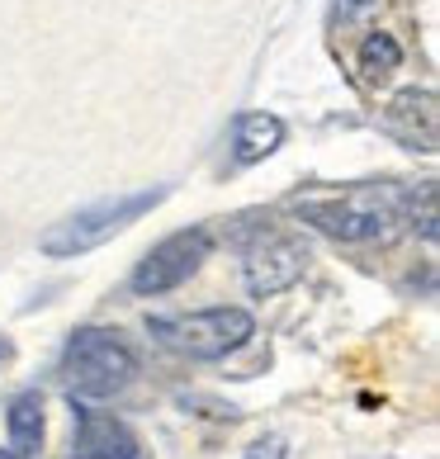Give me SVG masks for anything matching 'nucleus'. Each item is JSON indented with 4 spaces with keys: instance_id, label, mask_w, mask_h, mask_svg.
Instances as JSON below:
<instances>
[{
    "instance_id": "f257e3e1",
    "label": "nucleus",
    "mask_w": 440,
    "mask_h": 459,
    "mask_svg": "<svg viewBox=\"0 0 440 459\" xmlns=\"http://www.w3.org/2000/svg\"><path fill=\"white\" fill-rule=\"evenodd\" d=\"M408 199L412 190L402 185H346V190L298 195L294 209L336 242H388L408 223Z\"/></svg>"
},
{
    "instance_id": "f03ea898",
    "label": "nucleus",
    "mask_w": 440,
    "mask_h": 459,
    "mask_svg": "<svg viewBox=\"0 0 440 459\" xmlns=\"http://www.w3.org/2000/svg\"><path fill=\"white\" fill-rule=\"evenodd\" d=\"M62 384L72 403H95V398H114L138 379V355L118 332L105 327H86L76 332L62 351Z\"/></svg>"
},
{
    "instance_id": "7ed1b4c3",
    "label": "nucleus",
    "mask_w": 440,
    "mask_h": 459,
    "mask_svg": "<svg viewBox=\"0 0 440 459\" xmlns=\"http://www.w3.org/2000/svg\"><path fill=\"white\" fill-rule=\"evenodd\" d=\"M161 199H166L161 185H157V190H138V195L99 199V204H91V209H81V213H72V218H62V223L47 228V232L39 237V251H43V256H53V261L86 256V251H95L99 242L118 237L128 223H138L142 213H151Z\"/></svg>"
},
{
    "instance_id": "20e7f679",
    "label": "nucleus",
    "mask_w": 440,
    "mask_h": 459,
    "mask_svg": "<svg viewBox=\"0 0 440 459\" xmlns=\"http://www.w3.org/2000/svg\"><path fill=\"white\" fill-rule=\"evenodd\" d=\"M256 332L246 308H199V313H180V317H157L151 336L190 360H223V355L242 351Z\"/></svg>"
},
{
    "instance_id": "39448f33",
    "label": "nucleus",
    "mask_w": 440,
    "mask_h": 459,
    "mask_svg": "<svg viewBox=\"0 0 440 459\" xmlns=\"http://www.w3.org/2000/svg\"><path fill=\"white\" fill-rule=\"evenodd\" d=\"M209 247H213V232H209V228H185V232H171L166 242H157V247H151L147 256L138 261V270H133L128 289H133L138 299L171 294V289H180V284L199 270V265H204Z\"/></svg>"
},
{
    "instance_id": "423d86ee",
    "label": "nucleus",
    "mask_w": 440,
    "mask_h": 459,
    "mask_svg": "<svg viewBox=\"0 0 440 459\" xmlns=\"http://www.w3.org/2000/svg\"><path fill=\"white\" fill-rule=\"evenodd\" d=\"M303 265H308V251H303L298 237L289 232H261L256 242L246 247V289L251 294H280V289H289Z\"/></svg>"
},
{
    "instance_id": "0eeeda50",
    "label": "nucleus",
    "mask_w": 440,
    "mask_h": 459,
    "mask_svg": "<svg viewBox=\"0 0 440 459\" xmlns=\"http://www.w3.org/2000/svg\"><path fill=\"white\" fill-rule=\"evenodd\" d=\"M76 459H142V440L124 417L109 412H86L76 407V440H72Z\"/></svg>"
},
{
    "instance_id": "6e6552de",
    "label": "nucleus",
    "mask_w": 440,
    "mask_h": 459,
    "mask_svg": "<svg viewBox=\"0 0 440 459\" xmlns=\"http://www.w3.org/2000/svg\"><path fill=\"white\" fill-rule=\"evenodd\" d=\"M280 143H284V124H280L275 114H242V118H237L232 147H237V161H242V166L270 157Z\"/></svg>"
},
{
    "instance_id": "1a4fd4ad",
    "label": "nucleus",
    "mask_w": 440,
    "mask_h": 459,
    "mask_svg": "<svg viewBox=\"0 0 440 459\" xmlns=\"http://www.w3.org/2000/svg\"><path fill=\"white\" fill-rule=\"evenodd\" d=\"M10 446L24 459L39 455V446H43V394H20L10 403Z\"/></svg>"
},
{
    "instance_id": "9d476101",
    "label": "nucleus",
    "mask_w": 440,
    "mask_h": 459,
    "mask_svg": "<svg viewBox=\"0 0 440 459\" xmlns=\"http://www.w3.org/2000/svg\"><path fill=\"white\" fill-rule=\"evenodd\" d=\"M398 62H402V48H398L393 33H369L360 43V72L369 81H384L388 72H398Z\"/></svg>"
},
{
    "instance_id": "9b49d317",
    "label": "nucleus",
    "mask_w": 440,
    "mask_h": 459,
    "mask_svg": "<svg viewBox=\"0 0 440 459\" xmlns=\"http://www.w3.org/2000/svg\"><path fill=\"white\" fill-rule=\"evenodd\" d=\"M246 459H284V446L280 440H256V446L246 450Z\"/></svg>"
},
{
    "instance_id": "f8f14e48",
    "label": "nucleus",
    "mask_w": 440,
    "mask_h": 459,
    "mask_svg": "<svg viewBox=\"0 0 440 459\" xmlns=\"http://www.w3.org/2000/svg\"><path fill=\"white\" fill-rule=\"evenodd\" d=\"M5 360H10V346H5V342H0V365H5Z\"/></svg>"
},
{
    "instance_id": "ddd939ff",
    "label": "nucleus",
    "mask_w": 440,
    "mask_h": 459,
    "mask_svg": "<svg viewBox=\"0 0 440 459\" xmlns=\"http://www.w3.org/2000/svg\"><path fill=\"white\" fill-rule=\"evenodd\" d=\"M0 459H24V455H5V450H0Z\"/></svg>"
}]
</instances>
